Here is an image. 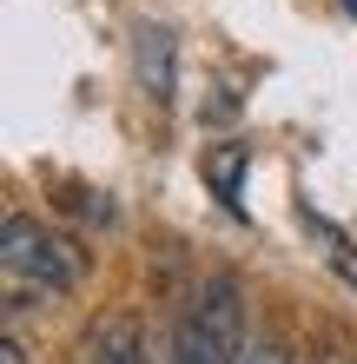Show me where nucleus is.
Instances as JSON below:
<instances>
[{
  "mask_svg": "<svg viewBox=\"0 0 357 364\" xmlns=\"http://www.w3.org/2000/svg\"><path fill=\"white\" fill-rule=\"evenodd\" d=\"M172 351H179V364H238V351H245V285L232 272H212L192 291V305L172 325Z\"/></svg>",
  "mask_w": 357,
  "mask_h": 364,
  "instance_id": "nucleus-1",
  "label": "nucleus"
},
{
  "mask_svg": "<svg viewBox=\"0 0 357 364\" xmlns=\"http://www.w3.org/2000/svg\"><path fill=\"white\" fill-rule=\"evenodd\" d=\"M0 259H7L13 291L67 298L79 285V252L60 239V232H47L40 219H27V212H13V219H7V232H0Z\"/></svg>",
  "mask_w": 357,
  "mask_h": 364,
  "instance_id": "nucleus-2",
  "label": "nucleus"
},
{
  "mask_svg": "<svg viewBox=\"0 0 357 364\" xmlns=\"http://www.w3.org/2000/svg\"><path fill=\"white\" fill-rule=\"evenodd\" d=\"M133 67H139V93L153 106H172V87H179V47H172V27L159 20H139L133 33Z\"/></svg>",
  "mask_w": 357,
  "mask_h": 364,
  "instance_id": "nucleus-3",
  "label": "nucleus"
},
{
  "mask_svg": "<svg viewBox=\"0 0 357 364\" xmlns=\"http://www.w3.org/2000/svg\"><path fill=\"white\" fill-rule=\"evenodd\" d=\"M245 146H225V153H212V159H205V173H212V186L225 192V199H232V192H238V173H245Z\"/></svg>",
  "mask_w": 357,
  "mask_h": 364,
  "instance_id": "nucleus-4",
  "label": "nucleus"
},
{
  "mask_svg": "<svg viewBox=\"0 0 357 364\" xmlns=\"http://www.w3.org/2000/svg\"><path fill=\"white\" fill-rule=\"evenodd\" d=\"M238 364H291V358H285V345H278V338H245Z\"/></svg>",
  "mask_w": 357,
  "mask_h": 364,
  "instance_id": "nucleus-5",
  "label": "nucleus"
},
{
  "mask_svg": "<svg viewBox=\"0 0 357 364\" xmlns=\"http://www.w3.org/2000/svg\"><path fill=\"white\" fill-rule=\"evenodd\" d=\"M0 364H27V338H20V325H7V345H0Z\"/></svg>",
  "mask_w": 357,
  "mask_h": 364,
  "instance_id": "nucleus-6",
  "label": "nucleus"
},
{
  "mask_svg": "<svg viewBox=\"0 0 357 364\" xmlns=\"http://www.w3.org/2000/svg\"><path fill=\"white\" fill-rule=\"evenodd\" d=\"M338 7H344V14H357V0H338Z\"/></svg>",
  "mask_w": 357,
  "mask_h": 364,
  "instance_id": "nucleus-7",
  "label": "nucleus"
}]
</instances>
